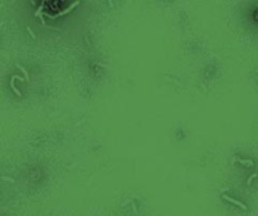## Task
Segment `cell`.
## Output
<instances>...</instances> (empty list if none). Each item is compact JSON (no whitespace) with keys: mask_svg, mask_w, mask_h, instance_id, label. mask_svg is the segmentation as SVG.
I'll return each instance as SVG.
<instances>
[{"mask_svg":"<svg viewBox=\"0 0 258 216\" xmlns=\"http://www.w3.org/2000/svg\"><path fill=\"white\" fill-rule=\"evenodd\" d=\"M78 5H80V1H74L73 4H72V5H69L68 8H66L63 11H60V13H58V14L56 15V17H62V15H66L67 13H69V11H71L72 9H74L76 7H78ZM56 17H54V18H56ZM54 18H52V19H54Z\"/></svg>","mask_w":258,"mask_h":216,"instance_id":"cell-2","label":"cell"},{"mask_svg":"<svg viewBox=\"0 0 258 216\" xmlns=\"http://www.w3.org/2000/svg\"><path fill=\"white\" fill-rule=\"evenodd\" d=\"M1 178H3V180H4V181H10V182H14V180H13V178H11V177H5V176H3Z\"/></svg>","mask_w":258,"mask_h":216,"instance_id":"cell-9","label":"cell"},{"mask_svg":"<svg viewBox=\"0 0 258 216\" xmlns=\"http://www.w3.org/2000/svg\"><path fill=\"white\" fill-rule=\"evenodd\" d=\"M15 79H17V78H15V75H13V77H11V79H10V87H11V89L14 90V93L17 94V96H19V97H20L22 94H20V92L17 89V87H15V84H14V81H15Z\"/></svg>","mask_w":258,"mask_h":216,"instance_id":"cell-3","label":"cell"},{"mask_svg":"<svg viewBox=\"0 0 258 216\" xmlns=\"http://www.w3.org/2000/svg\"><path fill=\"white\" fill-rule=\"evenodd\" d=\"M256 177H257V173H253V175H252L251 177H249V178H248V180H247V185H251L252 180H253V178H256Z\"/></svg>","mask_w":258,"mask_h":216,"instance_id":"cell-6","label":"cell"},{"mask_svg":"<svg viewBox=\"0 0 258 216\" xmlns=\"http://www.w3.org/2000/svg\"><path fill=\"white\" fill-rule=\"evenodd\" d=\"M42 9H43V7L40 5V8H38V10L35 11V17H38V15H42Z\"/></svg>","mask_w":258,"mask_h":216,"instance_id":"cell-8","label":"cell"},{"mask_svg":"<svg viewBox=\"0 0 258 216\" xmlns=\"http://www.w3.org/2000/svg\"><path fill=\"white\" fill-rule=\"evenodd\" d=\"M17 67H18V68H19V69H20V71L23 72V74H24V78H25V81H29V74H28V72H27V71H25V69L23 68L22 65H19V64H18Z\"/></svg>","mask_w":258,"mask_h":216,"instance_id":"cell-4","label":"cell"},{"mask_svg":"<svg viewBox=\"0 0 258 216\" xmlns=\"http://www.w3.org/2000/svg\"><path fill=\"white\" fill-rule=\"evenodd\" d=\"M27 30H28V33H29V34H30V35H32V36H33V39H35V38H37V36H35V34H34V33H33V32H32V29H30V28H29V26H27Z\"/></svg>","mask_w":258,"mask_h":216,"instance_id":"cell-7","label":"cell"},{"mask_svg":"<svg viewBox=\"0 0 258 216\" xmlns=\"http://www.w3.org/2000/svg\"><path fill=\"white\" fill-rule=\"evenodd\" d=\"M239 163H242V165H248V166H253V162H252L251 160H238Z\"/></svg>","mask_w":258,"mask_h":216,"instance_id":"cell-5","label":"cell"},{"mask_svg":"<svg viewBox=\"0 0 258 216\" xmlns=\"http://www.w3.org/2000/svg\"><path fill=\"white\" fill-rule=\"evenodd\" d=\"M223 199H224V200H227V201H229V202H232V203H234V205H237V206H239V207H242L243 210H247V206H245L243 202L238 201V200H234V199H232V197L227 196V195H223Z\"/></svg>","mask_w":258,"mask_h":216,"instance_id":"cell-1","label":"cell"}]
</instances>
